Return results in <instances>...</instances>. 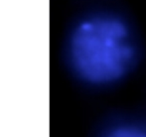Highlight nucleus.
<instances>
[{"label":"nucleus","mask_w":146,"mask_h":137,"mask_svg":"<svg viewBox=\"0 0 146 137\" xmlns=\"http://www.w3.org/2000/svg\"><path fill=\"white\" fill-rule=\"evenodd\" d=\"M102 137H146V128L134 123H123L110 128Z\"/></svg>","instance_id":"nucleus-2"},{"label":"nucleus","mask_w":146,"mask_h":137,"mask_svg":"<svg viewBox=\"0 0 146 137\" xmlns=\"http://www.w3.org/2000/svg\"><path fill=\"white\" fill-rule=\"evenodd\" d=\"M70 59L77 75L94 85H110L127 75L135 47L127 25L113 15H94L75 28Z\"/></svg>","instance_id":"nucleus-1"}]
</instances>
